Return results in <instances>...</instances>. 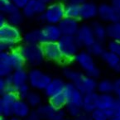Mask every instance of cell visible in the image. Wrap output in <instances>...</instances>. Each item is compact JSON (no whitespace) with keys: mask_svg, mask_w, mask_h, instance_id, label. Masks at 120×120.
<instances>
[{"mask_svg":"<svg viewBox=\"0 0 120 120\" xmlns=\"http://www.w3.org/2000/svg\"><path fill=\"white\" fill-rule=\"evenodd\" d=\"M48 102L56 109H65L66 104H68V100L66 96L63 92L52 96L48 99Z\"/></svg>","mask_w":120,"mask_h":120,"instance_id":"obj_34","label":"cell"},{"mask_svg":"<svg viewBox=\"0 0 120 120\" xmlns=\"http://www.w3.org/2000/svg\"><path fill=\"white\" fill-rule=\"evenodd\" d=\"M20 43L18 41L8 40V39H0V51H8L11 52L19 46Z\"/></svg>","mask_w":120,"mask_h":120,"instance_id":"obj_37","label":"cell"},{"mask_svg":"<svg viewBox=\"0 0 120 120\" xmlns=\"http://www.w3.org/2000/svg\"><path fill=\"white\" fill-rule=\"evenodd\" d=\"M62 2L66 3V2H74V3H77V4H81L82 3L86 2V1H89V0H60Z\"/></svg>","mask_w":120,"mask_h":120,"instance_id":"obj_51","label":"cell"},{"mask_svg":"<svg viewBox=\"0 0 120 120\" xmlns=\"http://www.w3.org/2000/svg\"><path fill=\"white\" fill-rule=\"evenodd\" d=\"M119 101L113 93L109 94H99L98 98V108L103 110L115 109Z\"/></svg>","mask_w":120,"mask_h":120,"instance_id":"obj_21","label":"cell"},{"mask_svg":"<svg viewBox=\"0 0 120 120\" xmlns=\"http://www.w3.org/2000/svg\"><path fill=\"white\" fill-rule=\"evenodd\" d=\"M57 42L65 62L73 61L77 53L82 49L75 36H62Z\"/></svg>","mask_w":120,"mask_h":120,"instance_id":"obj_4","label":"cell"},{"mask_svg":"<svg viewBox=\"0 0 120 120\" xmlns=\"http://www.w3.org/2000/svg\"><path fill=\"white\" fill-rule=\"evenodd\" d=\"M18 48L26 60V65L31 68L39 67L46 60L41 44H27L22 42Z\"/></svg>","mask_w":120,"mask_h":120,"instance_id":"obj_2","label":"cell"},{"mask_svg":"<svg viewBox=\"0 0 120 120\" xmlns=\"http://www.w3.org/2000/svg\"><path fill=\"white\" fill-rule=\"evenodd\" d=\"M99 94H109L113 91V80L109 79H101L98 80L97 90Z\"/></svg>","mask_w":120,"mask_h":120,"instance_id":"obj_32","label":"cell"},{"mask_svg":"<svg viewBox=\"0 0 120 120\" xmlns=\"http://www.w3.org/2000/svg\"><path fill=\"white\" fill-rule=\"evenodd\" d=\"M0 120H8V118H4V117H1V118H0Z\"/></svg>","mask_w":120,"mask_h":120,"instance_id":"obj_56","label":"cell"},{"mask_svg":"<svg viewBox=\"0 0 120 120\" xmlns=\"http://www.w3.org/2000/svg\"><path fill=\"white\" fill-rule=\"evenodd\" d=\"M99 4L93 0H89L80 4V18L79 20L89 22H93L98 18Z\"/></svg>","mask_w":120,"mask_h":120,"instance_id":"obj_12","label":"cell"},{"mask_svg":"<svg viewBox=\"0 0 120 120\" xmlns=\"http://www.w3.org/2000/svg\"><path fill=\"white\" fill-rule=\"evenodd\" d=\"M90 117L93 120H109L108 115L104 110L97 108L90 113Z\"/></svg>","mask_w":120,"mask_h":120,"instance_id":"obj_42","label":"cell"},{"mask_svg":"<svg viewBox=\"0 0 120 120\" xmlns=\"http://www.w3.org/2000/svg\"><path fill=\"white\" fill-rule=\"evenodd\" d=\"M94 58L95 57L91 55L87 49H81L77 53L73 62L85 75L98 79L101 75V71Z\"/></svg>","mask_w":120,"mask_h":120,"instance_id":"obj_1","label":"cell"},{"mask_svg":"<svg viewBox=\"0 0 120 120\" xmlns=\"http://www.w3.org/2000/svg\"><path fill=\"white\" fill-rule=\"evenodd\" d=\"M8 120H24V119H22V118H18V117H16V116H12L11 118H8Z\"/></svg>","mask_w":120,"mask_h":120,"instance_id":"obj_53","label":"cell"},{"mask_svg":"<svg viewBox=\"0 0 120 120\" xmlns=\"http://www.w3.org/2000/svg\"><path fill=\"white\" fill-rule=\"evenodd\" d=\"M106 49L120 56V41L115 40H108L106 42Z\"/></svg>","mask_w":120,"mask_h":120,"instance_id":"obj_41","label":"cell"},{"mask_svg":"<svg viewBox=\"0 0 120 120\" xmlns=\"http://www.w3.org/2000/svg\"><path fill=\"white\" fill-rule=\"evenodd\" d=\"M98 98L99 93L97 91L84 94L83 103H82V110L84 113H90L98 108Z\"/></svg>","mask_w":120,"mask_h":120,"instance_id":"obj_20","label":"cell"},{"mask_svg":"<svg viewBox=\"0 0 120 120\" xmlns=\"http://www.w3.org/2000/svg\"><path fill=\"white\" fill-rule=\"evenodd\" d=\"M43 37V43L49 41L57 42L62 37V32L57 24H48L45 23L41 27Z\"/></svg>","mask_w":120,"mask_h":120,"instance_id":"obj_15","label":"cell"},{"mask_svg":"<svg viewBox=\"0 0 120 120\" xmlns=\"http://www.w3.org/2000/svg\"><path fill=\"white\" fill-rule=\"evenodd\" d=\"M65 17L74 19H79L80 18V4L74 2L65 3Z\"/></svg>","mask_w":120,"mask_h":120,"instance_id":"obj_28","label":"cell"},{"mask_svg":"<svg viewBox=\"0 0 120 120\" xmlns=\"http://www.w3.org/2000/svg\"><path fill=\"white\" fill-rule=\"evenodd\" d=\"M102 59V60L108 65L109 67L111 68L112 70L117 65V64L120 61V56H118V55L114 54V53L111 52V51L106 50L104 51V53L102 55V56L100 57Z\"/></svg>","mask_w":120,"mask_h":120,"instance_id":"obj_33","label":"cell"},{"mask_svg":"<svg viewBox=\"0 0 120 120\" xmlns=\"http://www.w3.org/2000/svg\"><path fill=\"white\" fill-rule=\"evenodd\" d=\"M14 69L9 61V52L0 51V77L6 78L12 74Z\"/></svg>","mask_w":120,"mask_h":120,"instance_id":"obj_24","label":"cell"},{"mask_svg":"<svg viewBox=\"0 0 120 120\" xmlns=\"http://www.w3.org/2000/svg\"><path fill=\"white\" fill-rule=\"evenodd\" d=\"M108 115L109 118H111L115 116V109H108V110H104Z\"/></svg>","mask_w":120,"mask_h":120,"instance_id":"obj_49","label":"cell"},{"mask_svg":"<svg viewBox=\"0 0 120 120\" xmlns=\"http://www.w3.org/2000/svg\"><path fill=\"white\" fill-rule=\"evenodd\" d=\"M87 50L94 57H101L107 49H106V45L104 44V42L95 41L90 47L87 48Z\"/></svg>","mask_w":120,"mask_h":120,"instance_id":"obj_36","label":"cell"},{"mask_svg":"<svg viewBox=\"0 0 120 120\" xmlns=\"http://www.w3.org/2000/svg\"><path fill=\"white\" fill-rule=\"evenodd\" d=\"M72 120H93V119L91 118V117H90V115L89 114V113H84L83 112V113H80L79 116L73 118Z\"/></svg>","mask_w":120,"mask_h":120,"instance_id":"obj_45","label":"cell"},{"mask_svg":"<svg viewBox=\"0 0 120 120\" xmlns=\"http://www.w3.org/2000/svg\"><path fill=\"white\" fill-rule=\"evenodd\" d=\"M47 4L41 0H30L22 8V12L27 19H38L46 10Z\"/></svg>","mask_w":120,"mask_h":120,"instance_id":"obj_11","label":"cell"},{"mask_svg":"<svg viewBox=\"0 0 120 120\" xmlns=\"http://www.w3.org/2000/svg\"><path fill=\"white\" fill-rule=\"evenodd\" d=\"M22 35L19 26H13L9 23L0 26V39H8L20 43L22 42Z\"/></svg>","mask_w":120,"mask_h":120,"instance_id":"obj_14","label":"cell"},{"mask_svg":"<svg viewBox=\"0 0 120 120\" xmlns=\"http://www.w3.org/2000/svg\"><path fill=\"white\" fill-rule=\"evenodd\" d=\"M79 19L65 17L58 24L63 36H75L80 26Z\"/></svg>","mask_w":120,"mask_h":120,"instance_id":"obj_16","label":"cell"},{"mask_svg":"<svg viewBox=\"0 0 120 120\" xmlns=\"http://www.w3.org/2000/svg\"><path fill=\"white\" fill-rule=\"evenodd\" d=\"M98 18L104 23H110L119 21V12L112 6L110 3H101L99 4Z\"/></svg>","mask_w":120,"mask_h":120,"instance_id":"obj_10","label":"cell"},{"mask_svg":"<svg viewBox=\"0 0 120 120\" xmlns=\"http://www.w3.org/2000/svg\"><path fill=\"white\" fill-rule=\"evenodd\" d=\"M12 84L16 88L24 84L28 83V71L25 68L14 70L12 74L11 75Z\"/></svg>","mask_w":120,"mask_h":120,"instance_id":"obj_27","label":"cell"},{"mask_svg":"<svg viewBox=\"0 0 120 120\" xmlns=\"http://www.w3.org/2000/svg\"><path fill=\"white\" fill-rule=\"evenodd\" d=\"M65 110L66 112V114L70 118H75L77 116H79L80 113H83L81 106H77L74 105V104H67L65 106Z\"/></svg>","mask_w":120,"mask_h":120,"instance_id":"obj_39","label":"cell"},{"mask_svg":"<svg viewBox=\"0 0 120 120\" xmlns=\"http://www.w3.org/2000/svg\"><path fill=\"white\" fill-rule=\"evenodd\" d=\"M32 108L25 99L18 98L14 103L12 109V116H16L22 119H26L32 112Z\"/></svg>","mask_w":120,"mask_h":120,"instance_id":"obj_18","label":"cell"},{"mask_svg":"<svg viewBox=\"0 0 120 120\" xmlns=\"http://www.w3.org/2000/svg\"><path fill=\"white\" fill-rule=\"evenodd\" d=\"M22 42L27 44H43V37L41 28H33L26 31L22 35Z\"/></svg>","mask_w":120,"mask_h":120,"instance_id":"obj_22","label":"cell"},{"mask_svg":"<svg viewBox=\"0 0 120 120\" xmlns=\"http://www.w3.org/2000/svg\"><path fill=\"white\" fill-rule=\"evenodd\" d=\"M107 34L109 40H115L120 41V21L108 23Z\"/></svg>","mask_w":120,"mask_h":120,"instance_id":"obj_31","label":"cell"},{"mask_svg":"<svg viewBox=\"0 0 120 120\" xmlns=\"http://www.w3.org/2000/svg\"><path fill=\"white\" fill-rule=\"evenodd\" d=\"M97 79L91 77V76H89L87 75H85V76L82 78L80 82L76 85V87L83 94H87V93H91V92L96 91L97 90Z\"/></svg>","mask_w":120,"mask_h":120,"instance_id":"obj_23","label":"cell"},{"mask_svg":"<svg viewBox=\"0 0 120 120\" xmlns=\"http://www.w3.org/2000/svg\"><path fill=\"white\" fill-rule=\"evenodd\" d=\"M18 99L16 92L4 93L0 96V116L9 118L12 116V109Z\"/></svg>","mask_w":120,"mask_h":120,"instance_id":"obj_8","label":"cell"},{"mask_svg":"<svg viewBox=\"0 0 120 120\" xmlns=\"http://www.w3.org/2000/svg\"><path fill=\"white\" fill-rule=\"evenodd\" d=\"M85 73L79 69H76L70 65H65L62 68V76L68 82L77 85L85 76Z\"/></svg>","mask_w":120,"mask_h":120,"instance_id":"obj_19","label":"cell"},{"mask_svg":"<svg viewBox=\"0 0 120 120\" xmlns=\"http://www.w3.org/2000/svg\"><path fill=\"white\" fill-rule=\"evenodd\" d=\"M113 71H114L116 74H118V75H120V61L118 62V64H117V65L115 66L114 68H113Z\"/></svg>","mask_w":120,"mask_h":120,"instance_id":"obj_52","label":"cell"},{"mask_svg":"<svg viewBox=\"0 0 120 120\" xmlns=\"http://www.w3.org/2000/svg\"><path fill=\"white\" fill-rule=\"evenodd\" d=\"M65 79L63 77H54L51 79L50 83L43 90V94L48 99L52 96L63 92L65 85Z\"/></svg>","mask_w":120,"mask_h":120,"instance_id":"obj_17","label":"cell"},{"mask_svg":"<svg viewBox=\"0 0 120 120\" xmlns=\"http://www.w3.org/2000/svg\"><path fill=\"white\" fill-rule=\"evenodd\" d=\"M110 4L116 9L117 12L120 13V0H110Z\"/></svg>","mask_w":120,"mask_h":120,"instance_id":"obj_47","label":"cell"},{"mask_svg":"<svg viewBox=\"0 0 120 120\" xmlns=\"http://www.w3.org/2000/svg\"><path fill=\"white\" fill-rule=\"evenodd\" d=\"M113 94L115 95V97L118 99V100L120 102V76L113 80Z\"/></svg>","mask_w":120,"mask_h":120,"instance_id":"obj_43","label":"cell"},{"mask_svg":"<svg viewBox=\"0 0 120 120\" xmlns=\"http://www.w3.org/2000/svg\"><path fill=\"white\" fill-rule=\"evenodd\" d=\"M63 93L66 96L68 100V104H74V105L81 106L83 103L84 94L82 93L79 89L76 87L75 85H74L71 82L66 81L64 88Z\"/></svg>","mask_w":120,"mask_h":120,"instance_id":"obj_13","label":"cell"},{"mask_svg":"<svg viewBox=\"0 0 120 120\" xmlns=\"http://www.w3.org/2000/svg\"><path fill=\"white\" fill-rule=\"evenodd\" d=\"M75 37L81 47L85 49L89 48L96 41L91 24L89 22H85L80 24Z\"/></svg>","mask_w":120,"mask_h":120,"instance_id":"obj_7","label":"cell"},{"mask_svg":"<svg viewBox=\"0 0 120 120\" xmlns=\"http://www.w3.org/2000/svg\"><path fill=\"white\" fill-rule=\"evenodd\" d=\"M16 90L17 88L12 84L11 75L6 78L0 77V94H3L8 92H16Z\"/></svg>","mask_w":120,"mask_h":120,"instance_id":"obj_35","label":"cell"},{"mask_svg":"<svg viewBox=\"0 0 120 120\" xmlns=\"http://www.w3.org/2000/svg\"><path fill=\"white\" fill-rule=\"evenodd\" d=\"M65 17V3L62 1H53L47 4L46 10L37 20L48 24H57Z\"/></svg>","mask_w":120,"mask_h":120,"instance_id":"obj_3","label":"cell"},{"mask_svg":"<svg viewBox=\"0 0 120 120\" xmlns=\"http://www.w3.org/2000/svg\"><path fill=\"white\" fill-rule=\"evenodd\" d=\"M8 23V18L5 14H3V13H0V26H3V25Z\"/></svg>","mask_w":120,"mask_h":120,"instance_id":"obj_48","label":"cell"},{"mask_svg":"<svg viewBox=\"0 0 120 120\" xmlns=\"http://www.w3.org/2000/svg\"><path fill=\"white\" fill-rule=\"evenodd\" d=\"M8 18V23L13 26H22L24 22L26 17L24 16L22 9L18 8L17 10H15L14 12H12V13H10L9 15L7 16Z\"/></svg>","mask_w":120,"mask_h":120,"instance_id":"obj_30","label":"cell"},{"mask_svg":"<svg viewBox=\"0 0 120 120\" xmlns=\"http://www.w3.org/2000/svg\"><path fill=\"white\" fill-rule=\"evenodd\" d=\"M17 9L18 8L13 4L11 0H0V13L8 16Z\"/></svg>","mask_w":120,"mask_h":120,"instance_id":"obj_38","label":"cell"},{"mask_svg":"<svg viewBox=\"0 0 120 120\" xmlns=\"http://www.w3.org/2000/svg\"><path fill=\"white\" fill-rule=\"evenodd\" d=\"M26 100L32 108V109H36L43 104V96L40 93V91L32 90V91L29 93V94L26 97Z\"/></svg>","mask_w":120,"mask_h":120,"instance_id":"obj_29","label":"cell"},{"mask_svg":"<svg viewBox=\"0 0 120 120\" xmlns=\"http://www.w3.org/2000/svg\"><path fill=\"white\" fill-rule=\"evenodd\" d=\"M94 32V37H95L96 41L105 42L108 39V34H107V25L104 24L101 21H94L90 22Z\"/></svg>","mask_w":120,"mask_h":120,"instance_id":"obj_25","label":"cell"},{"mask_svg":"<svg viewBox=\"0 0 120 120\" xmlns=\"http://www.w3.org/2000/svg\"><path fill=\"white\" fill-rule=\"evenodd\" d=\"M11 1L13 3V4H14L18 8L22 10V8L27 4V3H28L30 0H11Z\"/></svg>","mask_w":120,"mask_h":120,"instance_id":"obj_44","label":"cell"},{"mask_svg":"<svg viewBox=\"0 0 120 120\" xmlns=\"http://www.w3.org/2000/svg\"><path fill=\"white\" fill-rule=\"evenodd\" d=\"M109 120H120V119H118V118H116V117H113V118H109Z\"/></svg>","mask_w":120,"mask_h":120,"instance_id":"obj_55","label":"cell"},{"mask_svg":"<svg viewBox=\"0 0 120 120\" xmlns=\"http://www.w3.org/2000/svg\"><path fill=\"white\" fill-rule=\"evenodd\" d=\"M41 1L43 3H45L46 4H51V2H53L54 0H41Z\"/></svg>","mask_w":120,"mask_h":120,"instance_id":"obj_54","label":"cell"},{"mask_svg":"<svg viewBox=\"0 0 120 120\" xmlns=\"http://www.w3.org/2000/svg\"><path fill=\"white\" fill-rule=\"evenodd\" d=\"M41 46H42L45 59L46 60L55 62V63H64L65 62L58 42H55V41L44 42Z\"/></svg>","mask_w":120,"mask_h":120,"instance_id":"obj_9","label":"cell"},{"mask_svg":"<svg viewBox=\"0 0 120 120\" xmlns=\"http://www.w3.org/2000/svg\"><path fill=\"white\" fill-rule=\"evenodd\" d=\"M116 118H118V119H120V102L118 104V105L115 108V116Z\"/></svg>","mask_w":120,"mask_h":120,"instance_id":"obj_50","label":"cell"},{"mask_svg":"<svg viewBox=\"0 0 120 120\" xmlns=\"http://www.w3.org/2000/svg\"><path fill=\"white\" fill-rule=\"evenodd\" d=\"M52 77L39 67L30 68L28 71V84L32 90L43 92Z\"/></svg>","mask_w":120,"mask_h":120,"instance_id":"obj_5","label":"cell"},{"mask_svg":"<svg viewBox=\"0 0 120 120\" xmlns=\"http://www.w3.org/2000/svg\"><path fill=\"white\" fill-rule=\"evenodd\" d=\"M24 120H41V118H40V116L38 115L37 112L36 111V109H33L32 113H31V114Z\"/></svg>","mask_w":120,"mask_h":120,"instance_id":"obj_46","label":"cell"},{"mask_svg":"<svg viewBox=\"0 0 120 120\" xmlns=\"http://www.w3.org/2000/svg\"><path fill=\"white\" fill-rule=\"evenodd\" d=\"M32 89L31 88V86L29 85L28 83L24 84V85H22L20 86H18L16 90V94H18V98L20 99H26L27 95L29 94L31 91H32Z\"/></svg>","mask_w":120,"mask_h":120,"instance_id":"obj_40","label":"cell"},{"mask_svg":"<svg viewBox=\"0 0 120 120\" xmlns=\"http://www.w3.org/2000/svg\"><path fill=\"white\" fill-rule=\"evenodd\" d=\"M119 21H120V13H119Z\"/></svg>","mask_w":120,"mask_h":120,"instance_id":"obj_58","label":"cell"},{"mask_svg":"<svg viewBox=\"0 0 120 120\" xmlns=\"http://www.w3.org/2000/svg\"><path fill=\"white\" fill-rule=\"evenodd\" d=\"M63 120H71V119H69V118H65V119H63Z\"/></svg>","mask_w":120,"mask_h":120,"instance_id":"obj_57","label":"cell"},{"mask_svg":"<svg viewBox=\"0 0 120 120\" xmlns=\"http://www.w3.org/2000/svg\"><path fill=\"white\" fill-rule=\"evenodd\" d=\"M9 61L14 70L24 68L25 65H26V60L20 51L19 48H17L9 52Z\"/></svg>","mask_w":120,"mask_h":120,"instance_id":"obj_26","label":"cell"},{"mask_svg":"<svg viewBox=\"0 0 120 120\" xmlns=\"http://www.w3.org/2000/svg\"><path fill=\"white\" fill-rule=\"evenodd\" d=\"M36 111L41 120H63L67 116L65 109H56L49 102L40 105Z\"/></svg>","mask_w":120,"mask_h":120,"instance_id":"obj_6","label":"cell"}]
</instances>
